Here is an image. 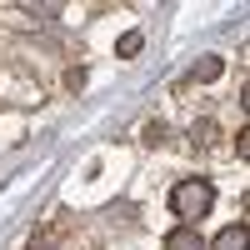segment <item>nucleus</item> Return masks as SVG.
I'll return each mask as SVG.
<instances>
[{
  "label": "nucleus",
  "mask_w": 250,
  "mask_h": 250,
  "mask_svg": "<svg viewBox=\"0 0 250 250\" xmlns=\"http://www.w3.org/2000/svg\"><path fill=\"white\" fill-rule=\"evenodd\" d=\"M170 205H175L180 225H195L200 215H210V205H215V185H210V180H180L175 190H170Z\"/></svg>",
  "instance_id": "f257e3e1"
},
{
  "label": "nucleus",
  "mask_w": 250,
  "mask_h": 250,
  "mask_svg": "<svg viewBox=\"0 0 250 250\" xmlns=\"http://www.w3.org/2000/svg\"><path fill=\"white\" fill-rule=\"evenodd\" d=\"M220 70H225V60H220V55L195 60V80H200V85H205V80H220Z\"/></svg>",
  "instance_id": "39448f33"
},
{
  "label": "nucleus",
  "mask_w": 250,
  "mask_h": 250,
  "mask_svg": "<svg viewBox=\"0 0 250 250\" xmlns=\"http://www.w3.org/2000/svg\"><path fill=\"white\" fill-rule=\"evenodd\" d=\"M245 235H250V230H245V220H235V225H225V230H220L210 245H205V250H245Z\"/></svg>",
  "instance_id": "7ed1b4c3"
},
{
  "label": "nucleus",
  "mask_w": 250,
  "mask_h": 250,
  "mask_svg": "<svg viewBox=\"0 0 250 250\" xmlns=\"http://www.w3.org/2000/svg\"><path fill=\"white\" fill-rule=\"evenodd\" d=\"M140 50H145V35H140V30H125V35L115 40V55H120V60H130V55H140Z\"/></svg>",
  "instance_id": "20e7f679"
},
{
  "label": "nucleus",
  "mask_w": 250,
  "mask_h": 250,
  "mask_svg": "<svg viewBox=\"0 0 250 250\" xmlns=\"http://www.w3.org/2000/svg\"><path fill=\"white\" fill-rule=\"evenodd\" d=\"M165 250H205V240H200L195 225H175V230L165 235Z\"/></svg>",
  "instance_id": "f03ea898"
},
{
  "label": "nucleus",
  "mask_w": 250,
  "mask_h": 250,
  "mask_svg": "<svg viewBox=\"0 0 250 250\" xmlns=\"http://www.w3.org/2000/svg\"><path fill=\"white\" fill-rule=\"evenodd\" d=\"M235 155H240V160L250 155V130H240V135H235Z\"/></svg>",
  "instance_id": "0eeeda50"
},
{
  "label": "nucleus",
  "mask_w": 250,
  "mask_h": 250,
  "mask_svg": "<svg viewBox=\"0 0 250 250\" xmlns=\"http://www.w3.org/2000/svg\"><path fill=\"white\" fill-rule=\"evenodd\" d=\"M160 140H165V125L150 120V125H145V145H160Z\"/></svg>",
  "instance_id": "423d86ee"
}]
</instances>
